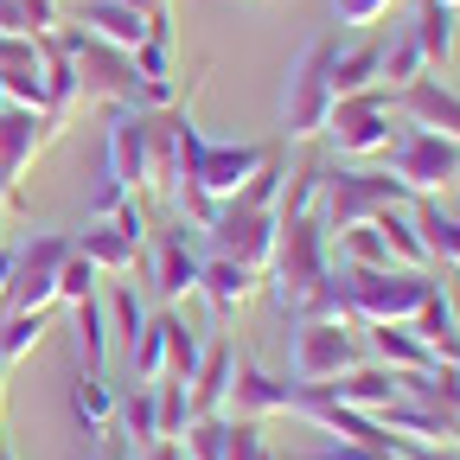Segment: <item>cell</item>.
Instances as JSON below:
<instances>
[{"mask_svg":"<svg viewBox=\"0 0 460 460\" xmlns=\"http://www.w3.org/2000/svg\"><path fill=\"white\" fill-rule=\"evenodd\" d=\"M377 429L396 441V454L402 447H460V416L429 410V402H416V396H396L390 410H377Z\"/></svg>","mask_w":460,"mask_h":460,"instance_id":"cell-13","label":"cell"},{"mask_svg":"<svg viewBox=\"0 0 460 460\" xmlns=\"http://www.w3.org/2000/svg\"><path fill=\"white\" fill-rule=\"evenodd\" d=\"M416 77H435V71L422 65L416 39L402 32V39H390V45H384V65H377V90H390V96H396V90H410Z\"/></svg>","mask_w":460,"mask_h":460,"instance_id":"cell-34","label":"cell"},{"mask_svg":"<svg viewBox=\"0 0 460 460\" xmlns=\"http://www.w3.org/2000/svg\"><path fill=\"white\" fill-rule=\"evenodd\" d=\"M384 172L410 199H441L447 186H460V147L429 128H396V141L384 147Z\"/></svg>","mask_w":460,"mask_h":460,"instance_id":"cell-7","label":"cell"},{"mask_svg":"<svg viewBox=\"0 0 460 460\" xmlns=\"http://www.w3.org/2000/svg\"><path fill=\"white\" fill-rule=\"evenodd\" d=\"M224 441H230V416H192L180 435V454L186 460H224Z\"/></svg>","mask_w":460,"mask_h":460,"instance_id":"cell-42","label":"cell"},{"mask_svg":"<svg viewBox=\"0 0 460 460\" xmlns=\"http://www.w3.org/2000/svg\"><path fill=\"white\" fill-rule=\"evenodd\" d=\"M339 288L352 301L358 326H410L422 295L435 288V275H422V269H339Z\"/></svg>","mask_w":460,"mask_h":460,"instance_id":"cell-5","label":"cell"},{"mask_svg":"<svg viewBox=\"0 0 460 460\" xmlns=\"http://www.w3.org/2000/svg\"><path fill=\"white\" fill-rule=\"evenodd\" d=\"M332 275V237L320 217H281V237H275V262H269V295L281 314H295L314 288Z\"/></svg>","mask_w":460,"mask_h":460,"instance_id":"cell-1","label":"cell"},{"mask_svg":"<svg viewBox=\"0 0 460 460\" xmlns=\"http://www.w3.org/2000/svg\"><path fill=\"white\" fill-rule=\"evenodd\" d=\"M230 371H237V345H230V339L205 345V358H199V371H192V416H224Z\"/></svg>","mask_w":460,"mask_h":460,"instance_id":"cell-21","label":"cell"},{"mask_svg":"<svg viewBox=\"0 0 460 460\" xmlns=\"http://www.w3.org/2000/svg\"><path fill=\"white\" fill-rule=\"evenodd\" d=\"M396 102H390V90H358V96H339L332 102V115H326V154H339L345 166H371V160H384V147L396 141Z\"/></svg>","mask_w":460,"mask_h":460,"instance_id":"cell-4","label":"cell"},{"mask_svg":"<svg viewBox=\"0 0 460 460\" xmlns=\"http://www.w3.org/2000/svg\"><path fill=\"white\" fill-rule=\"evenodd\" d=\"M39 71H45V115H51L58 128H65L71 115L84 109V90H77V71H71L65 45H58L51 32H39Z\"/></svg>","mask_w":460,"mask_h":460,"instance_id":"cell-19","label":"cell"},{"mask_svg":"<svg viewBox=\"0 0 460 460\" xmlns=\"http://www.w3.org/2000/svg\"><path fill=\"white\" fill-rule=\"evenodd\" d=\"M0 102L45 109V71H39V65H0Z\"/></svg>","mask_w":460,"mask_h":460,"instance_id":"cell-43","label":"cell"},{"mask_svg":"<svg viewBox=\"0 0 460 460\" xmlns=\"http://www.w3.org/2000/svg\"><path fill=\"white\" fill-rule=\"evenodd\" d=\"M332 51H339L332 32L301 45L295 71H288V84H281V141H320L326 135V115H332Z\"/></svg>","mask_w":460,"mask_h":460,"instance_id":"cell-2","label":"cell"},{"mask_svg":"<svg viewBox=\"0 0 460 460\" xmlns=\"http://www.w3.org/2000/svg\"><path fill=\"white\" fill-rule=\"evenodd\" d=\"M77 26H84V32H96V39H102V45H115V51H135V45L154 32L135 7H115V0H90V7L77 13Z\"/></svg>","mask_w":460,"mask_h":460,"instance_id":"cell-24","label":"cell"},{"mask_svg":"<svg viewBox=\"0 0 460 460\" xmlns=\"http://www.w3.org/2000/svg\"><path fill=\"white\" fill-rule=\"evenodd\" d=\"M352 365H365L358 326L295 320V339H288V377H295V384H332V377H345Z\"/></svg>","mask_w":460,"mask_h":460,"instance_id":"cell-9","label":"cell"},{"mask_svg":"<svg viewBox=\"0 0 460 460\" xmlns=\"http://www.w3.org/2000/svg\"><path fill=\"white\" fill-rule=\"evenodd\" d=\"M102 314H109V339H122V352L141 339V326H147V307H141V295L128 281H115L109 288V301H102Z\"/></svg>","mask_w":460,"mask_h":460,"instance_id":"cell-37","label":"cell"},{"mask_svg":"<svg viewBox=\"0 0 460 460\" xmlns=\"http://www.w3.org/2000/svg\"><path fill=\"white\" fill-rule=\"evenodd\" d=\"M224 460H281V454H275V447L262 441V422H230Z\"/></svg>","mask_w":460,"mask_h":460,"instance_id":"cell-45","label":"cell"},{"mask_svg":"<svg viewBox=\"0 0 460 460\" xmlns=\"http://www.w3.org/2000/svg\"><path fill=\"white\" fill-rule=\"evenodd\" d=\"M332 269H396L377 224H352V230H332Z\"/></svg>","mask_w":460,"mask_h":460,"instance_id":"cell-31","label":"cell"},{"mask_svg":"<svg viewBox=\"0 0 460 460\" xmlns=\"http://www.w3.org/2000/svg\"><path fill=\"white\" fill-rule=\"evenodd\" d=\"M371 224H377V237H384V250H390V262H396V269H422V275H429V243H422V230H416L410 205L377 211Z\"/></svg>","mask_w":460,"mask_h":460,"instance_id":"cell-27","label":"cell"},{"mask_svg":"<svg viewBox=\"0 0 460 460\" xmlns=\"http://www.w3.org/2000/svg\"><path fill=\"white\" fill-rule=\"evenodd\" d=\"M102 141H109V166H102V172H109V180L122 186V192H135V199H141V192L154 186L147 115H141V109H109V135H102Z\"/></svg>","mask_w":460,"mask_h":460,"instance_id":"cell-11","label":"cell"},{"mask_svg":"<svg viewBox=\"0 0 460 460\" xmlns=\"http://www.w3.org/2000/svg\"><path fill=\"white\" fill-rule=\"evenodd\" d=\"M128 199H135V192H122V186H115V180H109V172H102V180L90 186V205H84V224H109L115 211H122V205H128Z\"/></svg>","mask_w":460,"mask_h":460,"instance_id":"cell-46","label":"cell"},{"mask_svg":"<svg viewBox=\"0 0 460 460\" xmlns=\"http://www.w3.org/2000/svg\"><path fill=\"white\" fill-rule=\"evenodd\" d=\"M358 332H365V358H377L390 371H429L435 365V352L422 345L416 326H358Z\"/></svg>","mask_w":460,"mask_h":460,"instance_id":"cell-20","label":"cell"},{"mask_svg":"<svg viewBox=\"0 0 460 460\" xmlns=\"http://www.w3.org/2000/svg\"><path fill=\"white\" fill-rule=\"evenodd\" d=\"M390 7H396V0H332L339 26H377V20H384Z\"/></svg>","mask_w":460,"mask_h":460,"instance_id":"cell-47","label":"cell"},{"mask_svg":"<svg viewBox=\"0 0 460 460\" xmlns=\"http://www.w3.org/2000/svg\"><path fill=\"white\" fill-rule=\"evenodd\" d=\"M51 135H58V122H51L45 109H13V102H0V180L20 186L26 172H32V160L51 147Z\"/></svg>","mask_w":460,"mask_h":460,"instance_id":"cell-12","label":"cell"},{"mask_svg":"<svg viewBox=\"0 0 460 460\" xmlns=\"http://www.w3.org/2000/svg\"><path fill=\"white\" fill-rule=\"evenodd\" d=\"M0 32H58V0H0Z\"/></svg>","mask_w":460,"mask_h":460,"instance_id":"cell-41","label":"cell"},{"mask_svg":"<svg viewBox=\"0 0 460 460\" xmlns=\"http://www.w3.org/2000/svg\"><path fill=\"white\" fill-rule=\"evenodd\" d=\"M402 460H460V447H402Z\"/></svg>","mask_w":460,"mask_h":460,"instance_id":"cell-49","label":"cell"},{"mask_svg":"<svg viewBox=\"0 0 460 460\" xmlns=\"http://www.w3.org/2000/svg\"><path fill=\"white\" fill-rule=\"evenodd\" d=\"M0 396H7V358H0Z\"/></svg>","mask_w":460,"mask_h":460,"instance_id":"cell-52","label":"cell"},{"mask_svg":"<svg viewBox=\"0 0 460 460\" xmlns=\"http://www.w3.org/2000/svg\"><path fill=\"white\" fill-rule=\"evenodd\" d=\"M71 332H77V358H84V371H102L115 339H109V314H102L96 295H84V301L71 307Z\"/></svg>","mask_w":460,"mask_h":460,"instance_id":"cell-30","label":"cell"},{"mask_svg":"<svg viewBox=\"0 0 460 460\" xmlns=\"http://www.w3.org/2000/svg\"><path fill=\"white\" fill-rule=\"evenodd\" d=\"M326 154H301L288 160V186H281V217H320V199H326Z\"/></svg>","mask_w":460,"mask_h":460,"instance_id":"cell-22","label":"cell"},{"mask_svg":"<svg viewBox=\"0 0 460 460\" xmlns=\"http://www.w3.org/2000/svg\"><path fill=\"white\" fill-rule=\"evenodd\" d=\"M396 205H416L384 166H332L326 172V199H320V224L326 237L332 230H352V224H371L377 211H396Z\"/></svg>","mask_w":460,"mask_h":460,"instance_id":"cell-6","label":"cell"},{"mask_svg":"<svg viewBox=\"0 0 460 460\" xmlns=\"http://www.w3.org/2000/svg\"><path fill=\"white\" fill-rule=\"evenodd\" d=\"M326 390L345 402V410H358V416H377V410H390V402L402 396V371H390V365L365 358V365H352L345 377H332Z\"/></svg>","mask_w":460,"mask_h":460,"instance_id":"cell-18","label":"cell"},{"mask_svg":"<svg viewBox=\"0 0 460 460\" xmlns=\"http://www.w3.org/2000/svg\"><path fill=\"white\" fill-rule=\"evenodd\" d=\"M154 416H160V441H180L186 422H192V384L160 377V384H154Z\"/></svg>","mask_w":460,"mask_h":460,"instance_id":"cell-40","label":"cell"},{"mask_svg":"<svg viewBox=\"0 0 460 460\" xmlns=\"http://www.w3.org/2000/svg\"><path fill=\"white\" fill-rule=\"evenodd\" d=\"M454 7H441V0H416V26H410V39H416V51H422V65L429 71H447V58H454Z\"/></svg>","mask_w":460,"mask_h":460,"instance_id":"cell-25","label":"cell"},{"mask_svg":"<svg viewBox=\"0 0 460 460\" xmlns=\"http://www.w3.org/2000/svg\"><path fill=\"white\" fill-rule=\"evenodd\" d=\"M115 7H135L141 20H166V7H172V0H115Z\"/></svg>","mask_w":460,"mask_h":460,"instance_id":"cell-48","label":"cell"},{"mask_svg":"<svg viewBox=\"0 0 460 460\" xmlns=\"http://www.w3.org/2000/svg\"><path fill=\"white\" fill-rule=\"evenodd\" d=\"M390 102H396V122L402 128H429V135H441V141L460 147V96L441 77H416L410 90H396Z\"/></svg>","mask_w":460,"mask_h":460,"instance_id":"cell-15","label":"cell"},{"mask_svg":"<svg viewBox=\"0 0 460 460\" xmlns=\"http://www.w3.org/2000/svg\"><path fill=\"white\" fill-rule=\"evenodd\" d=\"M71 410H77V422H84V435H115V410H122V402H115V390L102 384V371H84L77 377V390H71Z\"/></svg>","mask_w":460,"mask_h":460,"instance_id":"cell-28","label":"cell"},{"mask_svg":"<svg viewBox=\"0 0 460 460\" xmlns=\"http://www.w3.org/2000/svg\"><path fill=\"white\" fill-rule=\"evenodd\" d=\"M199 358H205L199 332H192V326H186L180 314H166V377H172V384H192Z\"/></svg>","mask_w":460,"mask_h":460,"instance_id":"cell-38","label":"cell"},{"mask_svg":"<svg viewBox=\"0 0 460 460\" xmlns=\"http://www.w3.org/2000/svg\"><path fill=\"white\" fill-rule=\"evenodd\" d=\"M115 435L128 447H154L160 441V416H154V384H135V396L115 410Z\"/></svg>","mask_w":460,"mask_h":460,"instance_id":"cell-33","label":"cell"},{"mask_svg":"<svg viewBox=\"0 0 460 460\" xmlns=\"http://www.w3.org/2000/svg\"><path fill=\"white\" fill-rule=\"evenodd\" d=\"M96 288V269L77 256V243H71V256H65V269H58V307H77L84 295Z\"/></svg>","mask_w":460,"mask_h":460,"instance_id":"cell-44","label":"cell"},{"mask_svg":"<svg viewBox=\"0 0 460 460\" xmlns=\"http://www.w3.org/2000/svg\"><path fill=\"white\" fill-rule=\"evenodd\" d=\"M0 460H13V454H0Z\"/></svg>","mask_w":460,"mask_h":460,"instance_id":"cell-54","label":"cell"},{"mask_svg":"<svg viewBox=\"0 0 460 460\" xmlns=\"http://www.w3.org/2000/svg\"><path fill=\"white\" fill-rule=\"evenodd\" d=\"M288 402H295V384L262 371V365H250V358H237V371H230V396H224V416L230 422H269V416L288 410Z\"/></svg>","mask_w":460,"mask_h":460,"instance_id":"cell-14","label":"cell"},{"mask_svg":"<svg viewBox=\"0 0 460 460\" xmlns=\"http://www.w3.org/2000/svg\"><path fill=\"white\" fill-rule=\"evenodd\" d=\"M288 320H326V326H358L352 320V301H345V288H339V269L314 288V295L295 307V314H288Z\"/></svg>","mask_w":460,"mask_h":460,"instance_id":"cell-39","label":"cell"},{"mask_svg":"<svg viewBox=\"0 0 460 460\" xmlns=\"http://www.w3.org/2000/svg\"><path fill=\"white\" fill-rule=\"evenodd\" d=\"M51 39L65 45L71 71H77V90H84V102H96V109H135V96H141L135 51L102 45V39H96V32H84L77 20H71V26H58Z\"/></svg>","mask_w":460,"mask_h":460,"instance_id":"cell-3","label":"cell"},{"mask_svg":"<svg viewBox=\"0 0 460 460\" xmlns=\"http://www.w3.org/2000/svg\"><path fill=\"white\" fill-rule=\"evenodd\" d=\"M256 288H262V269H243V262H230V256H205V269H199V301L217 320L243 314L256 301Z\"/></svg>","mask_w":460,"mask_h":460,"instance_id":"cell-17","label":"cell"},{"mask_svg":"<svg viewBox=\"0 0 460 460\" xmlns=\"http://www.w3.org/2000/svg\"><path fill=\"white\" fill-rule=\"evenodd\" d=\"M0 454H7V447H0Z\"/></svg>","mask_w":460,"mask_h":460,"instance_id":"cell-55","label":"cell"},{"mask_svg":"<svg viewBox=\"0 0 460 460\" xmlns=\"http://www.w3.org/2000/svg\"><path fill=\"white\" fill-rule=\"evenodd\" d=\"M199 269H205V256L186 243V230H166V237H154V295L166 301V307H180L186 295H199Z\"/></svg>","mask_w":460,"mask_h":460,"instance_id":"cell-16","label":"cell"},{"mask_svg":"<svg viewBox=\"0 0 460 460\" xmlns=\"http://www.w3.org/2000/svg\"><path fill=\"white\" fill-rule=\"evenodd\" d=\"M45 332H51V307L45 314H0V358H7V365L32 358Z\"/></svg>","mask_w":460,"mask_h":460,"instance_id":"cell-35","label":"cell"},{"mask_svg":"<svg viewBox=\"0 0 460 460\" xmlns=\"http://www.w3.org/2000/svg\"><path fill=\"white\" fill-rule=\"evenodd\" d=\"M205 237H211V256H230V262H243V269H262L275 262V237H281V211H262V205H217V217L205 224Z\"/></svg>","mask_w":460,"mask_h":460,"instance_id":"cell-10","label":"cell"},{"mask_svg":"<svg viewBox=\"0 0 460 460\" xmlns=\"http://www.w3.org/2000/svg\"><path fill=\"white\" fill-rule=\"evenodd\" d=\"M71 243H77V256H84L96 275H128V269L141 262V243H128L115 224H84Z\"/></svg>","mask_w":460,"mask_h":460,"instance_id":"cell-23","label":"cell"},{"mask_svg":"<svg viewBox=\"0 0 460 460\" xmlns=\"http://www.w3.org/2000/svg\"><path fill=\"white\" fill-rule=\"evenodd\" d=\"M141 460H186V454H180V441H154V447H141Z\"/></svg>","mask_w":460,"mask_h":460,"instance_id":"cell-50","label":"cell"},{"mask_svg":"<svg viewBox=\"0 0 460 460\" xmlns=\"http://www.w3.org/2000/svg\"><path fill=\"white\" fill-rule=\"evenodd\" d=\"M7 275H13V250L0 243V301H7Z\"/></svg>","mask_w":460,"mask_h":460,"instance_id":"cell-51","label":"cell"},{"mask_svg":"<svg viewBox=\"0 0 460 460\" xmlns=\"http://www.w3.org/2000/svg\"><path fill=\"white\" fill-rule=\"evenodd\" d=\"M166 314H172V307L147 314L141 339L128 345V358H135V384H160V377H166Z\"/></svg>","mask_w":460,"mask_h":460,"instance_id":"cell-36","label":"cell"},{"mask_svg":"<svg viewBox=\"0 0 460 460\" xmlns=\"http://www.w3.org/2000/svg\"><path fill=\"white\" fill-rule=\"evenodd\" d=\"M410 217H416V230H422V243H429V262L460 269V217H447L435 199H416Z\"/></svg>","mask_w":460,"mask_h":460,"instance_id":"cell-29","label":"cell"},{"mask_svg":"<svg viewBox=\"0 0 460 460\" xmlns=\"http://www.w3.org/2000/svg\"><path fill=\"white\" fill-rule=\"evenodd\" d=\"M377 65H384V45L377 39L339 45L332 51V102L339 96H358V90H377Z\"/></svg>","mask_w":460,"mask_h":460,"instance_id":"cell-26","label":"cell"},{"mask_svg":"<svg viewBox=\"0 0 460 460\" xmlns=\"http://www.w3.org/2000/svg\"><path fill=\"white\" fill-rule=\"evenodd\" d=\"M441 7H454V13H460V0H441Z\"/></svg>","mask_w":460,"mask_h":460,"instance_id":"cell-53","label":"cell"},{"mask_svg":"<svg viewBox=\"0 0 460 460\" xmlns=\"http://www.w3.org/2000/svg\"><path fill=\"white\" fill-rule=\"evenodd\" d=\"M402 396L429 402V410L460 416V365H429V371H402Z\"/></svg>","mask_w":460,"mask_h":460,"instance_id":"cell-32","label":"cell"},{"mask_svg":"<svg viewBox=\"0 0 460 460\" xmlns=\"http://www.w3.org/2000/svg\"><path fill=\"white\" fill-rule=\"evenodd\" d=\"M65 256H71L65 230H39V237H26L13 250V275H7V301H0V314H45V307H58V269H65Z\"/></svg>","mask_w":460,"mask_h":460,"instance_id":"cell-8","label":"cell"}]
</instances>
